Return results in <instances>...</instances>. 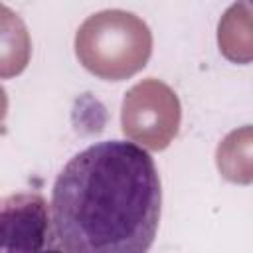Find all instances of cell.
I'll use <instances>...</instances> for the list:
<instances>
[{
  "mask_svg": "<svg viewBox=\"0 0 253 253\" xmlns=\"http://www.w3.org/2000/svg\"><path fill=\"white\" fill-rule=\"evenodd\" d=\"M162 206L154 158L128 140H101L61 168L51 221L65 253H148Z\"/></svg>",
  "mask_w": 253,
  "mask_h": 253,
  "instance_id": "obj_1",
  "label": "cell"
},
{
  "mask_svg": "<svg viewBox=\"0 0 253 253\" xmlns=\"http://www.w3.org/2000/svg\"><path fill=\"white\" fill-rule=\"evenodd\" d=\"M75 51L87 71L121 81L142 69L152 51L148 26L130 12L103 10L89 16L75 38Z\"/></svg>",
  "mask_w": 253,
  "mask_h": 253,
  "instance_id": "obj_2",
  "label": "cell"
},
{
  "mask_svg": "<svg viewBox=\"0 0 253 253\" xmlns=\"http://www.w3.org/2000/svg\"><path fill=\"white\" fill-rule=\"evenodd\" d=\"M0 253H65L42 194L14 192L0 198Z\"/></svg>",
  "mask_w": 253,
  "mask_h": 253,
  "instance_id": "obj_3",
  "label": "cell"
},
{
  "mask_svg": "<svg viewBox=\"0 0 253 253\" xmlns=\"http://www.w3.org/2000/svg\"><path fill=\"white\" fill-rule=\"evenodd\" d=\"M30 55V40L24 22L10 8L0 4V75H18Z\"/></svg>",
  "mask_w": 253,
  "mask_h": 253,
  "instance_id": "obj_4",
  "label": "cell"
}]
</instances>
